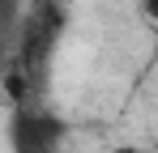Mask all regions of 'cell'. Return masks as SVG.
<instances>
[{
	"mask_svg": "<svg viewBox=\"0 0 158 153\" xmlns=\"http://www.w3.org/2000/svg\"><path fill=\"white\" fill-rule=\"evenodd\" d=\"M64 140V124L52 115H17L13 119V149L17 153H56Z\"/></svg>",
	"mask_w": 158,
	"mask_h": 153,
	"instance_id": "6da1fadb",
	"label": "cell"
},
{
	"mask_svg": "<svg viewBox=\"0 0 158 153\" xmlns=\"http://www.w3.org/2000/svg\"><path fill=\"white\" fill-rule=\"evenodd\" d=\"M4 85H9V94H13V102H22V76H4Z\"/></svg>",
	"mask_w": 158,
	"mask_h": 153,
	"instance_id": "7a4b0ae2",
	"label": "cell"
},
{
	"mask_svg": "<svg viewBox=\"0 0 158 153\" xmlns=\"http://www.w3.org/2000/svg\"><path fill=\"white\" fill-rule=\"evenodd\" d=\"M141 9H145V17H150V26L158 30V0H141Z\"/></svg>",
	"mask_w": 158,
	"mask_h": 153,
	"instance_id": "3957f363",
	"label": "cell"
},
{
	"mask_svg": "<svg viewBox=\"0 0 158 153\" xmlns=\"http://www.w3.org/2000/svg\"><path fill=\"white\" fill-rule=\"evenodd\" d=\"M111 153H145V149H132V145H120V149H111Z\"/></svg>",
	"mask_w": 158,
	"mask_h": 153,
	"instance_id": "277c9868",
	"label": "cell"
}]
</instances>
